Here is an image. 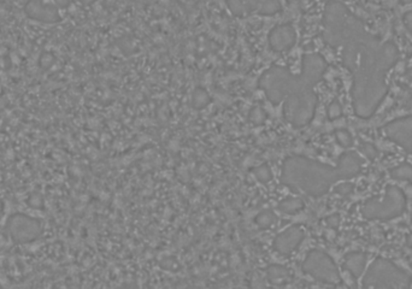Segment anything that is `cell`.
<instances>
[{
  "instance_id": "6da1fadb",
  "label": "cell",
  "mask_w": 412,
  "mask_h": 289,
  "mask_svg": "<svg viewBox=\"0 0 412 289\" xmlns=\"http://www.w3.org/2000/svg\"><path fill=\"white\" fill-rule=\"evenodd\" d=\"M8 231L14 241L25 244L36 240L40 235L41 227L40 223L31 217L15 214L9 221Z\"/></svg>"
},
{
  "instance_id": "7a4b0ae2",
  "label": "cell",
  "mask_w": 412,
  "mask_h": 289,
  "mask_svg": "<svg viewBox=\"0 0 412 289\" xmlns=\"http://www.w3.org/2000/svg\"><path fill=\"white\" fill-rule=\"evenodd\" d=\"M25 14L31 20L44 23H55L61 21L60 12L55 6L45 4L42 0H29L25 8Z\"/></svg>"
},
{
  "instance_id": "3957f363",
  "label": "cell",
  "mask_w": 412,
  "mask_h": 289,
  "mask_svg": "<svg viewBox=\"0 0 412 289\" xmlns=\"http://www.w3.org/2000/svg\"><path fill=\"white\" fill-rule=\"evenodd\" d=\"M393 131L391 136L397 140L402 146H407V149L412 151V120L393 125Z\"/></svg>"
},
{
  "instance_id": "277c9868",
  "label": "cell",
  "mask_w": 412,
  "mask_h": 289,
  "mask_svg": "<svg viewBox=\"0 0 412 289\" xmlns=\"http://www.w3.org/2000/svg\"><path fill=\"white\" fill-rule=\"evenodd\" d=\"M364 264V257L362 255H352L351 258L347 262V266L351 269L353 274L358 275L363 269Z\"/></svg>"
},
{
  "instance_id": "5b68a950",
  "label": "cell",
  "mask_w": 412,
  "mask_h": 289,
  "mask_svg": "<svg viewBox=\"0 0 412 289\" xmlns=\"http://www.w3.org/2000/svg\"><path fill=\"white\" fill-rule=\"evenodd\" d=\"M28 204L31 205L33 209H41L44 206V199L40 193H33L28 199Z\"/></svg>"
},
{
  "instance_id": "8992f818",
  "label": "cell",
  "mask_w": 412,
  "mask_h": 289,
  "mask_svg": "<svg viewBox=\"0 0 412 289\" xmlns=\"http://www.w3.org/2000/svg\"><path fill=\"white\" fill-rule=\"evenodd\" d=\"M393 175L397 176V177H400V179H407V176H410V179H412V168L402 166V168L396 170V173Z\"/></svg>"
},
{
  "instance_id": "52a82bcc",
  "label": "cell",
  "mask_w": 412,
  "mask_h": 289,
  "mask_svg": "<svg viewBox=\"0 0 412 289\" xmlns=\"http://www.w3.org/2000/svg\"><path fill=\"white\" fill-rule=\"evenodd\" d=\"M55 4L60 8H66L69 5V0H55Z\"/></svg>"
},
{
  "instance_id": "ba28073f",
  "label": "cell",
  "mask_w": 412,
  "mask_h": 289,
  "mask_svg": "<svg viewBox=\"0 0 412 289\" xmlns=\"http://www.w3.org/2000/svg\"><path fill=\"white\" fill-rule=\"evenodd\" d=\"M79 1H81L82 4H91L93 0H79Z\"/></svg>"
},
{
  "instance_id": "9c48e42d",
  "label": "cell",
  "mask_w": 412,
  "mask_h": 289,
  "mask_svg": "<svg viewBox=\"0 0 412 289\" xmlns=\"http://www.w3.org/2000/svg\"><path fill=\"white\" fill-rule=\"evenodd\" d=\"M3 203H1V200H0V217H1V214H3Z\"/></svg>"
}]
</instances>
